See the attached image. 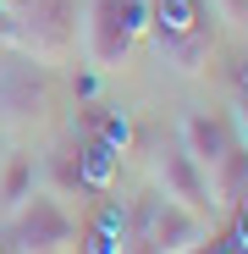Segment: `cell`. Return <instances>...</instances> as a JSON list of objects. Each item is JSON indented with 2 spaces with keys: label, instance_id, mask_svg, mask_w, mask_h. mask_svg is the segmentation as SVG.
I'll list each match as a JSON object with an SVG mask.
<instances>
[{
  "label": "cell",
  "instance_id": "5",
  "mask_svg": "<svg viewBox=\"0 0 248 254\" xmlns=\"http://www.w3.org/2000/svg\"><path fill=\"white\" fill-rule=\"evenodd\" d=\"M149 243H154V254H198L210 243V216L160 199L154 216H149Z\"/></svg>",
  "mask_w": 248,
  "mask_h": 254
},
{
  "label": "cell",
  "instance_id": "15",
  "mask_svg": "<svg viewBox=\"0 0 248 254\" xmlns=\"http://www.w3.org/2000/svg\"><path fill=\"white\" fill-rule=\"evenodd\" d=\"M237 127H243V144H248V94L237 100Z\"/></svg>",
  "mask_w": 248,
  "mask_h": 254
},
{
  "label": "cell",
  "instance_id": "14",
  "mask_svg": "<svg viewBox=\"0 0 248 254\" xmlns=\"http://www.w3.org/2000/svg\"><path fill=\"white\" fill-rule=\"evenodd\" d=\"M237 243H243V249H248V193H243V199H237Z\"/></svg>",
  "mask_w": 248,
  "mask_h": 254
},
{
  "label": "cell",
  "instance_id": "16",
  "mask_svg": "<svg viewBox=\"0 0 248 254\" xmlns=\"http://www.w3.org/2000/svg\"><path fill=\"white\" fill-rule=\"evenodd\" d=\"M0 6H6V11H17V6H22V0H0Z\"/></svg>",
  "mask_w": 248,
  "mask_h": 254
},
{
  "label": "cell",
  "instance_id": "12",
  "mask_svg": "<svg viewBox=\"0 0 248 254\" xmlns=\"http://www.w3.org/2000/svg\"><path fill=\"white\" fill-rule=\"evenodd\" d=\"M99 138H105L110 149H127V138H133L127 116H99Z\"/></svg>",
  "mask_w": 248,
  "mask_h": 254
},
{
  "label": "cell",
  "instance_id": "3",
  "mask_svg": "<svg viewBox=\"0 0 248 254\" xmlns=\"http://www.w3.org/2000/svg\"><path fill=\"white\" fill-rule=\"evenodd\" d=\"M11 238H17V254H55V249H66L72 243V216H66V204H61V193H28L17 210H11Z\"/></svg>",
  "mask_w": 248,
  "mask_h": 254
},
{
  "label": "cell",
  "instance_id": "10",
  "mask_svg": "<svg viewBox=\"0 0 248 254\" xmlns=\"http://www.w3.org/2000/svg\"><path fill=\"white\" fill-rule=\"evenodd\" d=\"M243 193H248V149L232 144V155L210 172V199H215V204H237Z\"/></svg>",
  "mask_w": 248,
  "mask_h": 254
},
{
  "label": "cell",
  "instance_id": "13",
  "mask_svg": "<svg viewBox=\"0 0 248 254\" xmlns=\"http://www.w3.org/2000/svg\"><path fill=\"white\" fill-rule=\"evenodd\" d=\"M210 11H215L226 28H248V0H210Z\"/></svg>",
  "mask_w": 248,
  "mask_h": 254
},
{
  "label": "cell",
  "instance_id": "11",
  "mask_svg": "<svg viewBox=\"0 0 248 254\" xmlns=\"http://www.w3.org/2000/svg\"><path fill=\"white\" fill-rule=\"evenodd\" d=\"M83 238H89V254H127V243H121V238H127V221H121V210H116V204H105L99 216L89 221V232H83Z\"/></svg>",
  "mask_w": 248,
  "mask_h": 254
},
{
  "label": "cell",
  "instance_id": "4",
  "mask_svg": "<svg viewBox=\"0 0 248 254\" xmlns=\"http://www.w3.org/2000/svg\"><path fill=\"white\" fill-rule=\"evenodd\" d=\"M154 188H160V199H171V204H182V210H198V216L215 210L210 177L193 166V155H188L182 144H165V149L154 155Z\"/></svg>",
  "mask_w": 248,
  "mask_h": 254
},
{
  "label": "cell",
  "instance_id": "9",
  "mask_svg": "<svg viewBox=\"0 0 248 254\" xmlns=\"http://www.w3.org/2000/svg\"><path fill=\"white\" fill-rule=\"evenodd\" d=\"M33 193V155H11L0 160V216H11V210Z\"/></svg>",
  "mask_w": 248,
  "mask_h": 254
},
{
  "label": "cell",
  "instance_id": "6",
  "mask_svg": "<svg viewBox=\"0 0 248 254\" xmlns=\"http://www.w3.org/2000/svg\"><path fill=\"white\" fill-rule=\"evenodd\" d=\"M17 11L28 17V28H22L17 39H22L33 56H61V50H66V17H72L66 0H22Z\"/></svg>",
  "mask_w": 248,
  "mask_h": 254
},
{
  "label": "cell",
  "instance_id": "2",
  "mask_svg": "<svg viewBox=\"0 0 248 254\" xmlns=\"http://www.w3.org/2000/svg\"><path fill=\"white\" fill-rule=\"evenodd\" d=\"M149 33L160 56L182 66V72H198L210 61V17H204V0H149Z\"/></svg>",
  "mask_w": 248,
  "mask_h": 254
},
{
  "label": "cell",
  "instance_id": "8",
  "mask_svg": "<svg viewBox=\"0 0 248 254\" xmlns=\"http://www.w3.org/2000/svg\"><path fill=\"white\" fill-rule=\"evenodd\" d=\"M116 166H121V149H110L105 138H89V144L77 149V160H72L77 188H89V193H110V183H116Z\"/></svg>",
  "mask_w": 248,
  "mask_h": 254
},
{
  "label": "cell",
  "instance_id": "17",
  "mask_svg": "<svg viewBox=\"0 0 248 254\" xmlns=\"http://www.w3.org/2000/svg\"><path fill=\"white\" fill-rule=\"evenodd\" d=\"M243 94H248V61H243Z\"/></svg>",
  "mask_w": 248,
  "mask_h": 254
},
{
  "label": "cell",
  "instance_id": "1",
  "mask_svg": "<svg viewBox=\"0 0 248 254\" xmlns=\"http://www.w3.org/2000/svg\"><path fill=\"white\" fill-rule=\"evenodd\" d=\"M144 33H149V0H94L89 33H83L89 66L94 72H121Z\"/></svg>",
  "mask_w": 248,
  "mask_h": 254
},
{
  "label": "cell",
  "instance_id": "7",
  "mask_svg": "<svg viewBox=\"0 0 248 254\" xmlns=\"http://www.w3.org/2000/svg\"><path fill=\"white\" fill-rule=\"evenodd\" d=\"M177 144L193 155V166L204 177L215 172V166L232 155V127L221 122V116H204V111H193V116H182V133H177Z\"/></svg>",
  "mask_w": 248,
  "mask_h": 254
},
{
  "label": "cell",
  "instance_id": "18",
  "mask_svg": "<svg viewBox=\"0 0 248 254\" xmlns=\"http://www.w3.org/2000/svg\"><path fill=\"white\" fill-rule=\"evenodd\" d=\"M0 160H6V133H0Z\"/></svg>",
  "mask_w": 248,
  "mask_h": 254
}]
</instances>
